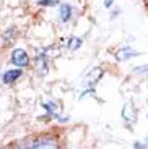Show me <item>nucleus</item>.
<instances>
[{
  "mask_svg": "<svg viewBox=\"0 0 148 149\" xmlns=\"http://www.w3.org/2000/svg\"><path fill=\"white\" fill-rule=\"evenodd\" d=\"M133 148H147V144H145V143L137 141V143H133Z\"/></svg>",
  "mask_w": 148,
  "mask_h": 149,
  "instance_id": "nucleus-13",
  "label": "nucleus"
},
{
  "mask_svg": "<svg viewBox=\"0 0 148 149\" xmlns=\"http://www.w3.org/2000/svg\"><path fill=\"white\" fill-rule=\"evenodd\" d=\"M11 63L15 65V67L18 68H25L28 67V62H30V58H28V54H26L25 49H15L13 52H11Z\"/></svg>",
  "mask_w": 148,
  "mask_h": 149,
  "instance_id": "nucleus-3",
  "label": "nucleus"
},
{
  "mask_svg": "<svg viewBox=\"0 0 148 149\" xmlns=\"http://www.w3.org/2000/svg\"><path fill=\"white\" fill-rule=\"evenodd\" d=\"M114 2H116V0H104V7H106V8H111Z\"/></svg>",
  "mask_w": 148,
  "mask_h": 149,
  "instance_id": "nucleus-12",
  "label": "nucleus"
},
{
  "mask_svg": "<svg viewBox=\"0 0 148 149\" xmlns=\"http://www.w3.org/2000/svg\"><path fill=\"white\" fill-rule=\"evenodd\" d=\"M122 120L125 125H129V127H132L133 123L137 122V107L132 104V102H125L122 107Z\"/></svg>",
  "mask_w": 148,
  "mask_h": 149,
  "instance_id": "nucleus-2",
  "label": "nucleus"
},
{
  "mask_svg": "<svg viewBox=\"0 0 148 149\" xmlns=\"http://www.w3.org/2000/svg\"><path fill=\"white\" fill-rule=\"evenodd\" d=\"M20 76H21V68L7 70L4 74H2V83H5V84H11V83H15Z\"/></svg>",
  "mask_w": 148,
  "mask_h": 149,
  "instance_id": "nucleus-6",
  "label": "nucleus"
},
{
  "mask_svg": "<svg viewBox=\"0 0 148 149\" xmlns=\"http://www.w3.org/2000/svg\"><path fill=\"white\" fill-rule=\"evenodd\" d=\"M47 54L46 50H41V52L36 55V67L39 70V74H46L47 73Z\"/></svg>",
  "mask_w": 148,
  "mask_h": 149,
  "instance_id": "nucleus-7",
  "label": "nucleus"
},
{
  "mask_svg": "<svg viewBox=\"0 0 148 149\" xmlns=\"http://www.w3.org/2000/svg\"><path fill=\"white\" fill-rule=\"evenodd\" d=\"M42 107H44V110L47 112V115L49 117H54V118H57L59 122H67V117H60L59 113H57V104L56 102H52V101H49V102H42Z\"/></svg>",
  "mask_w": 148,
  "mask_h": 149,
  "instance_id": "nucleus-5",
  "label": "nucleus"
},
{
  "mask_svg": "<svg viewBox=\"0 0 148 149\" xmlns=\"http://www.w3.org/2000/svg\"><path fill=\"white\" fill-rule=\"evenodd\" d=\"M133 73H135V74H148V63L135 67V68H133Z\"/></svg>",
  "mask_w": 148,
  "mask_h": 149,
  "instance_id": "nucleus-10",
  "label": "nucleus"
},
{
  "mask_svg": "<svg viewBox=\"0 0 148 149\" xmlns=\"http://www.w3.org/2000/svg\"><path fill=\"white\" fill-rule=\"evenodd\" d=\"M18 146H25V148H33V149H41V148H59L56 139L51 138H37V139H31V141H26L23 144Z\"/></svg>",
  "mask_w": 148,
  "mask_h": 149,
  "instance_id": "nucleus-1",
  "label": "nucleus"
},
{
  "mask_svg": "<svg viewBox=\"0 0 148 149\" xmlns=\"http://www.w3.org/2000/svg\"><path fill=\"white\" fill-rule=\"evenodd\" d=\"M80 47H82V39L80 37H72L70 41H68V49L70 50H77Z\"/></svg>",
  "mask_w": 148,
  "mask_h": 149,
  "instance_id": "nucleus-9",
  "label": "nucleus"
},
{
  "mask_svg": "<svg viewBox=\"0 0 148 149\" xmlns=\"http://www.w3.org/2000/svg\"><path fill=\"white\" fill-rule=\"evenodd\" d=\"M138 55H140V52L133 50L132 47H122V49H119L117 52L114 54L116 60H119V62H125V60L135 58V57H138Z\"/></svg>",
  "mask_w": 148,
  "mask_h": 149,
  "instance_id": "nucleus-4",
  "label": "nucleus"
},
{
  "mask_svg": "<svg viewBox=\"0 0 148 149\" xmlns=\"http://www.w3.org/2000/svg\"><path fill=\"white\" fill-rule=\"evenodd\" d=\"M37 2H39V0H37Z\"/></svg>",
  "mask_w": 148,
  "mask_h": 149,
  "instance_id": "nucleus-14",
  "label": "nucleus"
},
{
  "mask_svg": "<svg viewBox=\"0 0 148 149\" xmlns=\"http://www.w3.org/2000/svg\"><path fill=\"white\" fill-rule=\"evenodd\" d=\"M37 3L42 7H56V5H59V0H39Z\"/></svg>",
  "mask_w": 148,
  "mask_h": 149,
  "instance_id": "nucleus-11",
  "label": "nucleus"
},
{
  "mask_svg": "<svg viewBox=\"0 0 148 149\" xmlns=\"http://www.w3.org/2000/svg\"><path fill=\"white\" fill-rule=\"evenodd\" d=\"M73 16V8L72 5L68 3H60V8H59V18L62 23H68Z\"/></svg>",
  "mask_w": 148,
  "mask_h": 149,
  "instance_id": "nucleus-8",
  "label": "nucleus"
}]
</instances>
